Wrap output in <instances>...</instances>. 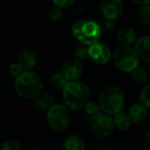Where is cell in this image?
I'll list each match as a JSON object with an SVG mask.
<instances>
[{
  "label": "cell",
  "mask_w": 150,
  "mask_h": 150,
  "mask_svg": "<svg viewBox=\"0 0 150 150\" xmlns=\"http://www.w3.org/2000/svg\"><path fill=\"white\" fill-rule=\"evenodd\" d=\"M63 101L69 110H80L90 101V88L79 80L68 82L63 90Z\"/></svg>",
  "instance_id": "1"
},
{
  "label": "cell",
  "mask_w": 150,
  "mask_h": 150,
  "mask_svg": "<svg viewBox=\"0 0 150 150\" xmlns=\"http://www.w3.org/2000/svg\"><path fill=\"white\" fill-rule=\"evenodd\" d=\"M72 34L78 41L91 46L99 42L102 35V28L94 20L82 19L75 22L72 26Z\"/></svg>",
  "instance_id": "2"
},
{
  "label": "cell",
  "mask_w": 150,
  "mask_h": 150,
  "mask_svg": "<svg viewBox=\"0 0 150 150\" xmlns=\"http://www.w3.org/2000/svg\"><path fill=\"white\" fill-rule=\"evenodd\" d=\"M15 88L21 97L26 99H35L42 93V81L33 71H24L15 80Z\"/></svg>",
  "instance_id": "3"
},
{
  "label": "cell",
  "mask_w": 150,
  "mask_h": 150,
  "mask_svg": "<svg viewBox=\"0 0 150 150\" xmlns=\"http://www.w3.org/2000/svg\"><path fill=\"white\" fill-rule=\"evenodd\" d=\"M123 104H125V94L117 86H107L101 92L99 97V105L105 114H117L121 111Z\"/></svg>",
  "instance_id": "4"
},
{
  "label": "cell",
  "mask_w": 150,
  "mask_h": 150,
  "mask_svg": "<svg viewBox=\"0 0 150 150\" xmlns=\"http://www.w3.org/2000/svg\"><path fill=\"white\" fill-rule=\"evenodd\" d=\"M113 63L118 70L123 72H129L135 70L140 63V58L135 48L131 46L119 45L112 54Z\"/></svg>",
  "instance_id": "5"
},
{
  "label": "cell",
  "mask_w": 150,
  "mask_h": 150,
  "mask_svg": "<svg viewBox=\"0 0 150 150\" xmlns=\"http://www.w3.org/2000/svg\"><path fill=\"white\" fill-rule=\"evenodd\" d=\"M47 123L54 131L64 132L71 123L70 110L65 105L56 104L47 111L46 114Z\"/></svg>",
  "instance_id": "6"
},
{
  "label": "cell",
  "mask_w": 150,
  "mask_h": 150,
  "mask_svg": "<svg viewBox=\"0 0 150 150\" xmlns=\"http://www.w3.org/2000/svg\"><path fill=\"white\" fill-rule=\"evenodd\" d=\"M114 119L111 115L102 113L92 122L93 133L98 138L108 137L114 131Z\"/></svg>",
  "instance_id": "7"
},
{
  "label": "cell",
  "mask_w": 150,
  "mask_h": 150,
  "mask_svg": "<svg viewBox=\"0 0 150 150\" xmlns=\"http://www.w3.org/2000/svg\"><path fill=\"white\" fill-rule=\"evenodd\" d=\"M99 8L105 19L115 21L123 13L125 5L120 0H103L99 5Z\"/></svg>",
  "instance_id": "8"
},
{
  "label": "cell",
  "mask_w": 150,
  "mask_h": 150,
  "mask_svg": "<svg viewBox=\"0 0 150 150\" xmlns=\"http://www.w3.org/2000/svg\"><path fill=\"white\" fill-rule=\"evenodd\" d=\"M88 58L97 64L103 65L109 62L112 58V54L107 44L99 41L88 46Z\"/></svg>",
  "instance_id": "9"
},
{
  "label": "cell",
  "mask_w": 150,
  "mask_h": 150,
  "mask_svg": "<svg viewBox=\"0 0 150 150\" xmlns=\"http://www.w3.org/2000/svg\"><path fill=\"white\" fill-rule=\"evenodd\" d=\"M61 71L69 82L76 81L82 73V64L77 59L70 58L64 63Z\"/></svg>",
  "instance_id": "10"
},
{
  "label": "cell",
  "mask_w": 150,
  "mask_h": 150,
  "mask_svg": "<svg viewBox=\"0 0 150 150\" xmlns=\"http://www.w3.org/2000/svg\"><path fill=\"white\" fill-rule=\"evenodd\" d=\"M18 63L24 69V71H32L37 63V54L32 48L25 47L18 56Z\"/></svg>",
  "instance_id": "11"
},
{
  "label": "cell",
  "mask_w": 150,
  "mask_h": 150,
  "mask_svg": "<svg viewBox=\"0 0 150 150\" xmlns=\"http://www.w3.org/2000/svg\"><path fill=\"white\" fill-rule=\"evenodd\" d=\"M135 50L140 59L150 62V36H142L135 43Z\"/></svg>",
  "instance_id": "12"
},
{
  "label": "cell",
  "mask_w": 150,
  "mask_h": 150,
  "mask_svg": "<svg viewBox=\"0 0 150 150\" xmlns=\"http://www.w3.org/2000/svg\"><path fill=\"white\" fill-rule=\"evenodd\" d=\"M117 39L121 43V45L125 46H131L132 44H135L138 40L137 33L136 31L131 27H121L117 32Z\"/></svg>",
  "instance_id": "13"
},
{
  "label": "cell",
  "mask_w": 150,
  "mask_h": 150,
  "mask_svg": "<svg viewBox=\"0 0 150 150\" xmlns=\"http://www.w3.org/2000/svg\"><path fill=\"white\" fill-rule=\"evenodd\" d=\"M129 117L133 123H141L147 118L148 116V110L146 107H144L141 103H136L129 107Z\"/></svg>",
  "instance_id": "14"
},
{
  "label": "cell",
  "mask_w": 150,
  "mask_h": 150,
  "mask_svg": "<svg viewBox=\"0 0 150 150\" xmlns=\"http://www.w3.org/2000/svg\"><path fill=\"white\" fill-rule=\"evenodd\" d=\"M64 150H86V143L83 139L77 135H69L63 142Z\"/></svg>",
  "instance_id": "15"
},
{
  "label": "cell",
  "mask_w": 150,
  "mask_h": 150,
  "mask_svg": "<svg viewBox=\"0 0 150 150\" xmlns=\"http://www.w3.org/2000/svg\"><path fill=\"white\" fill-rule=\"evenodd\" d=\"M34 105H35L36 108L39 109V110L48 111L56 104H54V99L52 95L42 92L41 94L38 95V96L34 99Z\"/></svg>",
  "instance_id": "16"
},
{
  "label": "cell",
  "mask_w": 150,
  "mask_h": 150,
  "mask_svg": "<svg viewBox=\"0 0 150 150\" xmlns=\"http://www.w3.org/2000/svg\"><path fill=\"white\" fill-rule=\"evenodd\" d=\"M114 119V125L117 129H121V131H127V129H129L132 122L131 117H129V113L125 112V111H120L117 114L114 115L113 117Z\"/></svg>",
  "instance_id": "17"
},
{
  "label": "cell",
  "mask_w": 150,
  "mask_h": 150,
  "mask_svg": "<svg viewBox=\"0 0 150 150\" xmlns=\"http://www.w3.org/2000/svg\"><path fill=\"white\" fill-rule=\"evenodd\" d=\"M84 111H86V114L88 115V118L91 123L103 113L100 105L93 101H88L86 103V105L84 106Z\"/></svg>",
  "instance_id": "18"
},
{
  "label": "cell",
  "mask_w": 150,
  "mask_h": 150,
  "mask_svg": "<svg viewBox=\"0 0 150 150\" xmlns=\"http://www.w3.org/2000/svg\"><path fill=\"white\" fill-rule=\"evenodd\" d=\"M137 20L143 26L150 25V4L140 6L137 13Z\"/></svg>",
  "instance_id": "19"
},
{
  "label": "cell",
  "mask_w": 150,
  "mask_h": 150,
  "mask_svg": "<svg viewBox=\"0 0 150 150\" xmlns=\"http://www.w3.org/2000/svg\"><path fill=\"white\" fill-rule=\"evenodd\" d=\"M132 78L134 79V81L137 82L139 84H143L147 81L148 79V73L144 68H142L141 66H138L135 70H133L131 72Z\"/></svg>",
  "instance_id": "20"
},
{
  "label": "cell",
  "mask_w": 150,
  "mask_h": 150,
  "mask_svg": "<svg viewBox=\"0 0 150 150\" xmlns=\"http://www.w3.org/2000/svg\"><path fill=\"white\" fill-rule=\"evenodd\" d=\"M52 82L54 88H60V90H64V88L68 84L69 81L66 79V77H65L64 74L62 73V71H60V72H56L52 74Z\"/></svg>",
  "instance_id": "21"
},
{
  "label": "cell",
  "mask_w": 150,
  "mask_h": 150,
  "mask_svg": "<svg viewBox=\"0 0 150 150\" xmlns=\"http://www.w3.org/2000/svg\"><path fill=\"white\" fill-rule=\"evenodd\" d=\"M64 15H65L64 8H61V7L56 6V5L52 6L50 8V11H48V18L50 19V21L54 22V23L60 22L63 19Z\"/></svg>",
  "instance_id": "22"
},
{
  "label": "cell",
  "mask_w": 150,
  "mask_h": 150,
  "mask_svg": "<svg viewBox=\"0 0 150 150\" xmlns=\"http://www.w3.org/2000/svg\"><path fill=\"white\" fill-rule=\"evenodd\" d=\"M140 103L146 107L147 109H150V83L146 84L143 88H142L141 93H140Z\"/></svg>",
  "instance_id": "23"
},
{
  "label": "cell",
  "mask_w": 150,
  "mask_h": 150,
  "mask_svg": "<svg viewBox=\"0 0 150 150\" xmlns=\"http://www.w3.org/2000/svg\"><path fill=\"white\" fill-rule=\"evenodd\" d=\"M73 56L75 59L79 60L80 62L88 59V46H78L73 50Z\"/></svg>",
  "instance_id": "24"
},
{
  "label": "cell",
  "mask_w": 150,
  "mask_h": 150,
  "mask_svg": "<svg viewBox=\"0 0 150 150\" xmlns=\"http://www.w3.org/2000/svg\"><path fill=\"white\" fill-rule=\"evenodd\" d=\"M0 150H21V145L16 140L9 139L0 145Z\"/></svg>",
  "instance_id": "25"
},
{
  "label": "cell",
  "mask_w": 150,
  "mask_h": 150,
  "mask_svg": "<svg viewBox=\"0 0 150 150\" xmlns=\"http://www.w3.org/2000/svg\"><path fill=\"white\" fill-rule=\"evenodd\" d=\"M9 72H11V74L13 75V76H15V77L17 78L24 72V69L20 66V64L18 62L11 63V66H9Z\"/></svg>",
  "instance_id": "26"
},
{
  "label": "cell",
  "mask_w": 150,
  "mask_h": 150,
  "mask_svg": "<svg viewBox=\"0 0 150 150\" xmlns=\"http://www.w3.org/2000/svg\"><path fill=\"white\" fill-rule=\"evenodd\" d=\"M74 3V0H54V5L59 6L61 8H66Z\"/></svg>",
  "instance_id": "27"
},
{
  "label": "cell",
  "mask_w": 150,
  "mask_h": 150,
  "mask_svg": "<svg viewBox=\"0 0 150 150\" xmlns=\"http://www.w3.org/2000/svg\"><path fill=\"white\" fill-rule=\"evenodd\" d=\"M105 27L107 28V29L109 30H112L113 28L115 27V21H110V20H106L105 21Z\"/></svg>",
  "instance_id": "28"
},
{
  "label": "cell",
  "mask_w": 150,
  "mask_h": 150,
  "mask_svg": "<svg viewBox=\"0 0 150 150\" xmlns=\"http://www.w3.org/2000/svg\"><path fill=\"white\" fill-rule=\"evenodd\" d=\"M134 2L140 6H145V5L150 4V0H134Z\"/></svg>",
  "instance_id": "29"
},
{
  "label": "cell",
  "mask_w": 150,
  "mask_h": 150,
  "mask_svg": "<svg viewBox=\"0 0 150 150\" xmlns=\"http://www.w3.org/2000/svg\"><path fill=\"white\" fill-rule=\"evenodd\" d=\"M147 141H148V143L150 144V129L148 131V133H147Z\"/></svg>",
  "instance_id": "30"
},
{
  "label": "cell",
  "mask_w": 150,
  "mask_h": 150,
  "mask_svg": "<svg viewBox=\"0 0 150 150\" xmlns=\"http://www.w3.org/2000/svg\"><path fill=\"white\" fill-rule=\"evenodd\" d=\"M101 150H113V149H111V148H102Z\"/></svg>",
  "instance_id": "31"
},
{
  "label": "cell",
  "mask_w": 150,
  "mask_h": 150,
  "mask_svg": "<svg viewBox=\"0 0 150 150\" xmlns=\"http://www.w3.org/2000/svg\"><path fill=\"white\" fill-rule=\"evenodd\" d=\"M29 150H40L39 148H31V149H29Z\"/></svg>",
  "instance_id": "32"
}]
</instances>
